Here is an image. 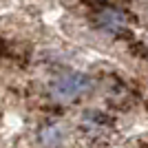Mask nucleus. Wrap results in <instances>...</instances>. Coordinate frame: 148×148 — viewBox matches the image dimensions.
I'll use <instances>...</instances> for the list:
<instances>
[{
	"mask_svg": "<svg viewBox=\"0 0 148 148\" xmlns=\"http://www.w3.org/2000/svg\"><path fill=\"white\" fill-rule=\"evenodd\" d=\"M124 25V18L119 11H102L99 13V27H104V29H119Z\"/></svg>",
	"mask_w": 148,
	"mask_h": 148,
	"instance_id": "nucleus-2",
	"label": "nucleus"
},
{
	"mask_svg": "<svg viewBox=\"0 0 148 148\" xmlns=\"http://www.w3.org/2000/svg\"><path fill=\"white\" fill-rule=\"evenodd\" d=\"M91 86L88 84V77L86 75H80V73H69L60 80H56L53 84V97L62 99V102H66V99H75L77 95L86 91Z\"/></svg>",
	"mask_w": 148,
	"mask_h": 148,
	"instance_id": "nucleus-1",
	"label": "nucleus"
}]
</instances>
